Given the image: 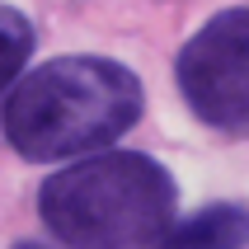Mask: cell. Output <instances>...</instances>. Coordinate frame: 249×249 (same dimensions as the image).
<instances>
[{
  "instance_id": "5b68a950",
  "label": "cell",
  "mask_w": 249,
  "mask_h": 249,
  "mask_svg": "<svg viewBox=\"0 0 249 249\" xmlns=\"http://www.w3.org/2000/svg\"><path fill=\"white\" fill-rule=\"evenodd\" d=\"M28 52H33V24L19 10L0 5V89H10L19 80Z\"/></svg>"
},
{
  "instance_id": "7a4b0ae2",
  "label": "cell",
  "mask_w": 249,
  "mask_h": 249,
  "mask_svg": "<svg viewBox=\"0 0 249 249\" xmlns=\"http://www.w3.org/2000/svg\"><path fill=\"white\" fill-rule=\"evenodd\" d=\"M179 188L169 169L137 151L89 155L38 188V216L66 249H146L169 231Z\"/></svg>"
},
{
  "instance_id": "277c9868",
  "label": "cell",
  "mask_w": 249,
  "mask_h": 249,
  "mask_svg": "<svg viewBox=\"0 0 249 249\" xmlns=\"http://www.w3.org/2000/svg\"><path fill=\"white\" fill-rule=\"evenodd\" d=\"M155 249H249V207L245 202H212L188 221L160 235Z\"/></svg>"
},
{
  "instance_id": "6da1fadb",
  "label": "cell",
  "mask_w": 249,
  "mask_h": 249,
  "mask_svg": "<svg viewBox=\"0 0 249 249\" xmlns=\"http://www.w3.org/2000/svg\"><path fill=\"white\" fill-rule=\"evenodd\" d=\"M141 80L108 56H56L14 80L0 108L5 141L24 160L52 165L104 151L141 118Z\"/></svg>"
},
{
  "instance_id": "3957f363",
  "label": "cell",
  "mask_w": 249,
  "mask_h": 249,
  "mask_svg": "<svg viewBox=\"0 0 249 249\" xmlns=\"http://www.w3.org/2000/svg\"><path fill=\"white\" fill-rule=\"evenodd\" d=\"M179 89L216 132H249V5L212 14L179 52Z\"/></svg>"
}]
</instances>
